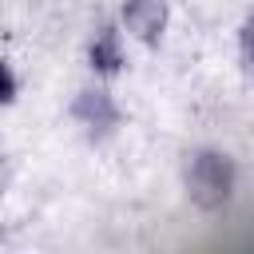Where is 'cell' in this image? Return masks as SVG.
Masks as SVG:
<instances>
[{
  "instance_id": "1",
  "label": "cell",
  "mask_w": 254,
  "mask_h": 254,
  "mask_svg": "<svg viewBox=\"0 0 254 254\" xmlns=\"http://www.w3.org/2000/svg\"><path fill=\"white\" fill-rule=\"evenodd\" d=\"M183 187H187V198L198 210L218 214V210L230 206V198L238 190V163L218 147H198L194 155H187Z\"/></svg>"
},
{
  "instance_id": "3",
  "label": "cell",
  "mask_w": 254,
  "mask_h": 254,
  "mask_svg": "<svg viewBox=\"0 0 254 254\" xmlns=\"http://www.w3.org/2000/svg\"><path fill=\"white\" fill-rule=\"evenodd\" d=\"M123 24L139 44L155 48V44H163V36L171 28V4L167 0H123Z\"/></svg>"
},
{
  "instance_id": "2",
  "label": "cell",
  "mask_w": 254,
  "mask_h": 254,
  "mask_svg": "<svg viewBox=\"0 0 254 254\" xmlns=\"http://www.w3.org/2000/svg\"><path fill=\"white\" fill-rule=\"evenodd\" d=\"M71 119L79 123V131L91 139V143H103L119 131L123 123V111L115 103V95L107 87H79L75 99H71Z\"/></svg>"
},
{
  "instance_id": "6",
  "label": "cell",
  "mask_w": 254,
  "mask_h": 254,
  "mask_svg": "<svg viewBox=\"0 0 254 254\" xmlns=\"http://www.w3.org/2000/svg\"><path fill=\"white\" fill-rule=\"evenodd\" d=\"M20 99V79H16V67L12 64H4V103L12 107Z\"/></svg>"
},
{
  "instance_id": "4",
  "label": "cell",
  "mask_w": 254,
  "mask_h": 254,
  "mask_svg": "<svg viewBox=\"0 0 254 254\" xmlns=\"http://www.w3.org/2000/svg\"><path fill=\"white\" fill-rule=\"evenodd\" d=\"M87 67L99 79H115L127 67V48H123V36L115 24H99L95 36L87 40Z\"/></svg>"
},
{
  "instance_id": "5",
  "label": "cell",
  "mask_w": 254,
  "mask_h": 254,
  "mask_svg": "<svg viewBox=\"0 0 254 254\" xmlns=\"http://www.w3.org/2000/svg\"><path fill=\"white\" fill-rule=\"evenodd\" d=\"M238 56H242V64H246V71L254 75V12L242 20V28H238Z\"/></svg>"
}]
</instances>
